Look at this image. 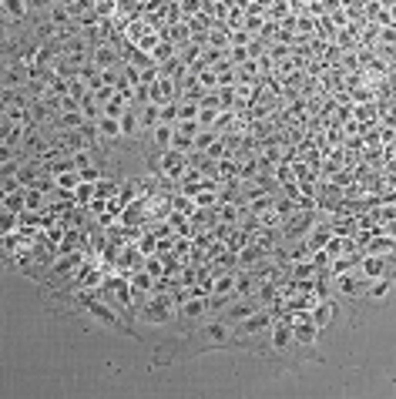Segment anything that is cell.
Masks as SVG:
<instances>
[{
	"label": "cell",
	"mask_w": 396,
	"mask_h": 399,
	"mask_svg": "<svg viewBox=\"0 0 396 399\" xmlns=\"http://www.w3.org/2000/svg\"><path fill=\"white\" fill-rule=\"evenodd\" d=\"M98 131H101L104 138H118V134H121V121L104 114V118H98Z\"/></svg>",
	"instance_id": "6da1fadb"
},
{
	"label": "cell",
	"mask_w": 396,
	"mask_h": 399,
	"mask_svg": "<svg viewBox=\"0 0 396 399\" xmlns=\"http://www.w3.org/2000/svg\"><path fill=\"white\" fill-rule=\"evenodd\" d=\"M138 121H141V124H148V128H155V124H158V104H148V108H141Z\"/></svg>",
	"instance_id": "7a4b0ae2"
},
{
	"label": "cell",
	"mask_w": 396,
	"mask_h": 399,
	"mask_svg": "<svg viewBox=\"0 0 396 399\" xmlns=\"http://www.w3.org/2000/svg\"><path fill=\"white\" fill-rule=\"evenodd\" d=\"M306 325H295V335L299 339H306V342H312L316 339V319H302Z\"/></svg>",
	"instance_id": "3957f363"
},
{
	"label": "cell",
	"mask_w": 396,
	"mask_h": 399,
	"mask_svg": "<svg viewBox=\"0 0 396 399\" xmlns=\"http://www.w3.org/2000/svg\"><path fill=\"white\" fill-rule=\"evenodd\" d=\"M383 265H386L383 258H366V268H362V272H366L369 278H376L379 272H383Z\"/></svg>",
	"instance_id": "277c9868"
},
{
	"label": "cell",
	"mask_w": 396,
	"mask_h": 399,
	"mask_svg": "<svg viewBox=\"0 0 396 399\" xmlns=\"http://www.w3.org/2000/svg\"><path fill=\"white\" fill-rule=\"evenodd\" d=\"M285 342H289V332H285V329H282V332H275V345H285Z\"/></svg>",
	"instance_id": "5b68a950"
},
{
	"label": "cell",
	"mask_w": 396,
	"mask_h": 399,
	"mask_svg": "<svg viewBox=\"0 0 396 399\" xmlns=\"http://www.w3.org/2000/svg\"><path fill=\"white\" fill-rule=\"evenodd\" d=\"M185 312H188V315H198V312H202V302H192V305H188Z\"/></svg>",
	"instance_id": "8992f818"
}]
</instances>
